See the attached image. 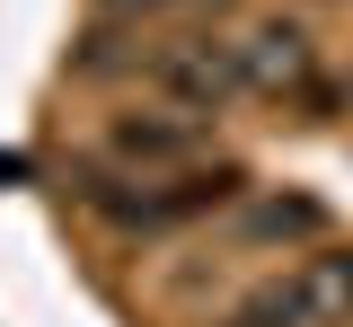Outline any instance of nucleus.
Returning <instances> with one entry per match:
<instances>
[{"label":"nucleus","mask_w":353,"mask_h":327,"mask_svg":"<svg viewBox=\"0 0 353 327\" xmlns=\"http://www.w3.org/2000/svg\"><path fill=\"white\" fill-rule=\"evenodd\" d=\"M150 80L176 97V106H203L212 115L221 97L239 89L248 71H239V45H212V36H185V45H159L150 53Z\"/></svg>","instance_id":"obj_1"},{"label":"nucleus","mask_w":353,"mask_h":327,"mask_svg":"<svg viewBox=\"0 0 353 327\" xmlns=\"http://www.w3.org/2000/svg\"><path fill=\"white\" fill-rule=\"evenodd\" d=\"M194 115H115V159L132 168H176V159H194Z\"/></svg>","instance_id":"obj_2"},{"label":"nucleus","mask_w":353,"mask_h":327,"mask_svg":"<svg viewBox=\"0 0 353 327\" xmlns=\"http://www.w3.org/2000/svg\"><path fill=\"white\" fill-rule=\"evenodd\" d=\"M239 71H248L256 89H301V80H309V36L274 18V27H256V36L239 45Z\"/></svg>","instance_id":"obj_3"},{"label":"nucleus","mask_w":353,"mask_h":327,"mask_svg":"<svg viewBox=\"0 0 353 327\" xmlns=\"http://www.w3.org/2000/svg\"><path fill=\"white\" fill-rule=\"evenodd\" d=\"M292 283H301V310H309V319H345V310H353V248L309 257Z\"/></svg>","instance_id":"obj_4"},{"label":"nucleus","mask_w":353,"mask_h":327,"mask_svg":"<svg viewBox=\"0 0 353 327\" xmlns=\"http://www.w3.org/2000/svg\"><path fill=\"white\" fill-rule=\"evenodd\" d=\"M318 230H327V212L309 195H274V204L248 212V239H318Z\"/></svg>","instance_id":"obj_5"},{"label":"nucleus","mask_w":353,"mask_h":327,"mask_svg":"<svg viewBox=\"0 0 353 327\" xmlns=\"http://www.w3.org/2000/svg\"><path fill=\"white\" fill-rule=\"evenodd\" d=\"M230 327H309V310H301V283H265V292H248Z\"/></svg>","instance_id":"obj_6"},{"label":"nucleus","mask_w":353,"mask_h":327,"mask_svg":"<svg viewBox=\"0 0 353 327\" xmlns=\"http://www.w3.org/2000/svg\"><path fill=\"white\" fill-rule=\"evenodd\" d=\"M115 9H168V0H115Z\"/></svg>","instance_id":"obj_7"}]
</instances>
